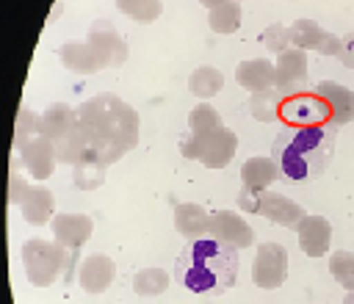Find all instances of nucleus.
<instances>
[{
	"label": "nucleus",
	"mask_w": 354,
	"mask_h": 304,
	"mask_svg": "<svg viewBox=\"0 0 354 304\" xmlns=\"http://www.w3.org/2000/svg\"><path fill=\"white\" fill-rule=\"evenodd\" d=\"M77 111V124L88 138L91 163L111 166L138 144V111L116 94H97Z\"/></svg>",
	"instance_id": "obj_1"
},
{
	"label": "nucleus",
	"mask_w": 354,
	"mask_h": 304,
	"mask_svg": "<svg viewBox=\"0 0 354 304\" xmlns=\"http://www.w3.org/2000/svg\"><path fill=\"white\" fill-rule=\"evenodd\" d=\"M335 141H337L335 124L288 127L277 135L271 146V158L279 166L282 180H293V182L318 180L332 163Z\"/></svg>",
	"instance_id": "obj_2"
},
{
	"label": "nucleus",
	"mask_w": 354,
	"mask_h": 304,
	"mask_svg": "<svg viewBox=\"0 0 354 304\" xmlns=\"http://www.w3.org/2000/svg\"><path fill=\"white\" fill-rule=\"evenodd\" d=\"M174 274L180 285H185L191 293L218 296L235 285L238 249H230L216 238L188 240V246L177 257Z\"/></svg>",
	"instance_id": "obj_3"
},
{
	"label": "nucleus",
	"mask_w": 354,
	"mask_h": 304,
	"mask_svg": "<svg viewBox=\"0 0 354 304\" xmlns=\"http://www.w3.org/2000/svg\"><path fill=\"white\" fill-rule=\"evenodd\" d=\"M22 263L25 276L36 287H50L58 276H64L66 282L72 279V254L55 240L28 238L22 243Z\"/></svg>",
	"instance_id": "obj_4"
},
{
	"label": "nucleus",
	"mask_w": 354,
	"mask_h": 304,
	"mask_svg": "<svg viewBox=\"0 0 354 304\" xmlns=\"http://www.w3.org/2000/svg\"><path fill=\"white\" fill-rule=\"evenodd\" d=\"M86 41H88V47H91V53L102 69H116L127 61V44H124L122 33L116 30V25L105 17L91 22Z\"/></svg>",
	"instance_id": "obj_5"
},
{
	"label": "nucleus",
	"mask_w": 354,
	"mask_h": 304,
	"mask_svg": "<svg viewBox=\"0 0 354 304\" xmlns=\"http://www.w3.org/2000/svg\"><path fill=\"white\" fill-rule=\"evenodd\" d=\"M277 91L285 97L310 91V64H307V50L288 47L285 53L277 55Z\"/></svg>",
	"instance_id": "obj_6"
},
{
	"label": "nucleus",
	"mask_w": 354,
	"mask_h": 304,
	"mask_svg": "<svg viewBox=\"0 0 354 304\" xmlns=\"http://www.w3.org/2000/svg\"><path fill=\"white\" fill-rule=\"evenodd\" d=\"M288 276V251L279 243H260L252 263V279L263 290H274Z\"/></svg>",
	"instance_id": "obj_7"
},
{
	"label": "nucleus",
	"mask_w": 354,
	"mask_h": 304,
	"mask_svg": "<svg viewBox=\"0 0 354 304\" xmlns=\"http://www.w3.org/2000/svg\"><path fill=\"white\" fill-rule=\"evenodd\" d=\"M279 116L290 127H307V124H329V108L315 91H301L282 99Z\"/></svg>",
	"instance_id": "obj_8"
},
{
	"label": "nucleus",
	"mask_w": 354,
	"mask_h": 304,
	"mask_svg": "<svg viewBox=\"0 0 354 304\" xmlns=\"http://www.w3.org/2000/svg\"><path fill=\"white\" fill-rule=\"evenodd\" d=\"M288 30H290V44L299 50H313L318 55H335V58L340 55V36L324 30L315 19L301 17Z\"/></svg>",
	"instance_id": "obj_9"
},
{
	"label": "nucleus",
	"mask_w": 354,
	"mask_h": 304,
	"mask_svg": "<svg viewBox=\"0 0 354 304\" xmlns=\"http://www.w3.org/2000/svg\"><path fill=\"white\" fill-rule=\"evenodd\" d=\"M50 229H53L55 243H61L72 254V263H75L77 251L83 249V243L94 232V221L88 216H83V213H61V216H53Z\"/></svg>",
	"instance_id": "obj_10"
},
{
	"label": "nucleus",
	"mask_w": 354,
	"mask_h": 304,
	"mask_svg": "<svg viewBox=\"0 0 354 304\" xmlns=\"http://www.w3.org/2000/svg\"><path fill=\"white\" fill-rule=\"evenodd\" d=\"M210 238L221 240L230 249H249L254 243V229L235 210H218L210 218Z\"/></svg>",
	"instance_id": "obj_11"
},
{
	"label": "nucleus",
	"mask_w": 354,
	"mask_h": 304,
	"mask_svg": "<svg viewBox=\"0 0 354 304\" xmlns=\"http://www.w3.org/2000/svg\"><path fill=\"white\" fill-rule=\"evenodd\" d=\"M235 83L249 91V94H257V91H271L277 88V64L268 61V58H249V61H241L235 66Z\"/></svg>",
	"instance_id": "obj_12"
},
{
	"label": "nucleus",
	"mask_w": 354,
	"mask_h": 304,
	"mask_svg": "<svg viewBox=\"0 0 354 304\" xmlns=\"http://www.w3.org/2000/svg\"><path fill=\"white\" fill-rule=\"evenodd\" d=\"M116 279V263L108 254H88L80 260L77 268V282L86 293H105L111 282Z\"/></svg>",
	"instance_id": "obj_13"
},
{
	"label": "nucleus",
	"mask_w": 354,
	"mask_h": 304,
	"mask_svg": "<svg viewBox=\"0 0 354 304\" xmlns=\"http://www.w3.org/2000/svg\"><path fill=\"white\" fill-rule=\"evenodd\" d=\"M257 216L279 224V227H299V221L307 216L301 205H296L293 199H288L285 193L277 191H260V202H257Z\"/></svg>",
	"instance_id": "obj_14"
},
{
	"label": "nucleus",
	"mask_w": 354,
	"mask_h": 304,
	"mask_svg": "<svg viewBox=\"0 0 354 304\" xmlns=\"http://www.w3.org/2000/svg\"><path fill=\"white\" fill-rule=\"evenodd\" d=\"M329 108V124L340 127V124H348L354 119V91L340 86L337 80H321L315 88H313Z\"/></svg>",
	"instance_id": "obj_15"
},
{
	"label": "nucleus",
	"mask_w": 354,
	"mask_h": 304,
	"mask_svg": "<svg viewBox=\"0 0 354 304\" xmlns=\"http://www.w3.org/2000/svg\"><path fill=\"white\" fill-rule=\"evenodd\" d=\"M19 160H22V169L33 177V180H47L58 163L55 158V146L50 138L44 135H36L30 144H25L19 149Z\"/></svg>",
	"instance_id": "obj_16"
},
{
	"label": "nucleus",
	"mask_w": 354,
	"mask_h": 304,
	"mask_svg": "<svg viewBox=\"0 0 354 304\" xmlns=\"http://www.w3.org/2000/svg\"><path fill=\"white\" fill-rule=\"evenodd\" d=\"M296 235H299V246L304 254L310 257H321L329 251V243H332V227L324 216H304L296 227Z\"/></svg>",
	"instance_id": "obj_17"
},
{
	"label": "nucleus",
	"mask_w": 354,
	"mask_h": 304,
	"mask_svg": "<svg viewBox=\"0 0 354 304\" xmlns=\"http://www.w3.org/2000/svg\"><path fill=\"white\" fill-rule=\"evenodd\" d=\"M17 207H19L22 218H25L28 224L41 227V224L53 221V213H55V196H53V191L44 188V185H28V191H25V196L19 199Z\"/></svg>",
	"instance_id": "obj_18"
},
{
	"label": "nucleus",
	"mask_w": 354,
	"mask_h": 304,
	"mask_svg": "<svg viewBox=\"0 0 354 304\" xmlns=\"http://www.w3.org/2000/svg\"><path fill=\"white\" fill-rule=\"evenodd\" d=\"M210 218L213 216L202 205H194V202L174 207V229L188 240H199V238L210 235Z\"/></svg>",
	"instance_id": "obj_19"
},
{
	"label": "nucleus",
	"mask_w": 354,
	"mask_h": 304,
	"mask_svg": "<svg viewBox=\"0 0 354 304\" xmlns=\"http://www.w3.org/2000/svg\"><path fill=\"white\" fill-rule=\"evenodd\" d=\"M75 124H77V111H72L64 102H53L50 108H44V113H39V135L50 141H58Z\"/></svg>",
	"instance_id": "obj_20"
},
{
	"label": "nucleus",
	"mask_w": 354,
	"mask_h": 304,
	"mask_svg": "<svg viewBox=\"0 0 354 304\" xmlns=\"http://www.w3.org/2000/svg\"><path fill=\"white\" fill-rule=\"evenodd\" d=\"M279 166L274 163V158H249L241 166V185L243 188H254V191H268L271 182H277Z\"/></svg>",
	"instance_id": "obj_21"
},
{
	"label": "nucleus",
	"mask_w": 354,
	"mask_h": 304,
	"mask_svg": "<svg viewBox=\"0 0 354 304\" xmlns=\"http://www.w3.org/2000/svg\"><path fill=\"white\" fill-rule=\"evenodd\" d=\"M235 149H238V135H235L232 130L221 127V130L210 133L202 163H205L207 169H224V166L235 158Z\"/></svg>",
	"instance_id": "obj_22"
},
{
	"label": "nucleus",
	"mask_w": 354,
	"mask_h": 304,
	"mask_svg": "<svg viewBox=\"0 0 354 304\" xmlns=\"http://www.w3.org/2000/svg\"><path fill=\"white\" fill-rule=\"evenodd\" d=\"M58 58L69 72H77V75H94V72L102 69L97 64L88 41H66V44H61L58 47Z\"/></svg>",
	"instance_id": "obj_23"
},
{
	"label": "nucleus",
	"mask_w": 354,
	"mask_h": 304,
	"mask_svg": "<svg viewBox=\"0 0 354 304\" xmlns=\"http://www.w3.org/2000/svg\"><path fill=\"white\" fill-rule=\"evenodd\" d=\"M55 146V158L58 163H69V166H77L88 158V138L83 133L80 124H75L69 133H64L58 141H53Z\"/></svg>",
	"instance_id": "obj_24"
},
{
	"label": "nucleus",
	"mask_w": 354,
	"mask_h": 304,
	"mask_svg": "<svg viewBox=\"0 0 354 304\" xmlns=\"http://www.w3.org/2000/svg\"><path fill=\"white\" fill-rule=\"evenodd\" d=\"M221 86H224V75H221L216 66H199V69H194L191 77H188V91H191L194 97H199V99L216 97V94L221 91Z\"/></svg>",
	"instance_id": "obj_25"
},
{
	"label": "nucleus",
	"mask_w": 354,
	"mask_h": 304,
	"mask_svg": "<svg viewBox=\"0 0 354 304\" xmlns=\"http://www.w3.org/2000/svg\"><path fill=\"white\" fill-rule=\"evenodd\" d=\"M207 25L216 33H235L241 28V3L238 0H224L221 6L207 11Z\"/></svg>",
	"instance_id": "obj_26"
},
{
	"label": "nucleus",
	"mask_w": 354,
	"mask_h": 304,
	"mask_svg": "<svg viewBox=\"0 0 354 304\" xmlns=\"http://www.w3.org/2000/svg\"><path fill=\"white\" fill-rule=\"evenodd\" d=\"M249 111L257 122H274L282 111V94L277 88L271 91H257L249 97Z\"/></svg>",
	"instance_id": "obj_27"
},
{
	"label": "nucleus",
	"mask_w": 354,
	"mask_h": 304,
	"mask_svg": "<svg viewBox=\"0 0 354 304\" xmlns=\"http://www.w3.org/2000/svg\"><path fill=\"white\" fill-rule=\"evenodd\" d=\"M169 287V274L163 268H144L133 276V290L138 296H160Z\"/></svg>",
	"instance_id": "obj_28"
},
{
	"label": "nucleus",
	"mask_w": 354,
	"mask_h": 304,
	"mask_svg": "<svg viewBox=\"0 0 354 304\" xmlns=\"http://www.w3.org/2000/svg\"><path fill=\"white\" fill-rule=\"evenodd\" d=\"M116 8L122 14H127L130 19L147 25V22H155L163 11V3L160 0H116Z\"/></svg>",
	"instance_id": "obj_29"
},
{
	"label": "nucleus",
	"mask_w": 354,
	"mask_h": 304,
	"mask_svg": "<svg viewBox=\"0 0 354 304\" xmlns=\"http://www.w3.org/2000/svg\"><path fill=\"white\" fill-rule=\"evenodd\" d=\"M221 127H224L221 116H218V111L213 105L199 102L196 108H191V113H188V130L191 133H216Z\"/></svg>",
	"instance_id": "obj_30"
},
{
	"label": "nucleus",
	"mask_w": 354,
	"mask_h": 304,
	"mask_svg": "<svg viewBox=\"0 0 354 304\" xmlns=\"http://www.w3.org/2000/svg\"><path fill=\"white\" fill-rule=\"evenodd\" d=\"M36 135H39V113L22 105L19 113H17V124H14V152H19Z\"/></svg>",
	"instance_id": "obj_31"
},
{
	"label": "nucleus",
	"mask_w": 354,
	"mask_h": 304,
	"mask_svg": "<svg viewBox=\"0 0 354 304\" xmlns=\"http://www.w3.org/2000/svg\"><path fill=\"white\" fill-rule=\"evenodd\" d=\"M329 274L337 285H343L346 290H354V254L351 251H332L329 257Z\"/></svg>",
	"instance_id": "obj_32"
},
{
	"label": "nucleus",
	"mask_w": 354,
	"mask_h": 304,
	"mask_svg": "<svg viewBox=\"0 0 354 304\" xmlns=\"http://www.w3.org/2000/svg\"><path fill=\"white\" fill-rule=\"evenodd\" d=\"M75 169V185L77 188H83V191H91V188H97L100 182H102V171H105V166H100V163H91V160H83V163H77V166H72Z\"/></svg>",
	"instance_id": "obj_33"
},
{
	"label": "nucleus",
	"mask_w": 354,
	"mask_h": 304,
	"mask_svg": "<svg viewBox=\"0 0 354 304\" xmlns=\"http://www.w3.org/2000/svg\"><path fill=\"white\" fill-rule=\"evenodd\" d=\"M260 41L266 44V50H271V53H285L288 47H290V30L285 28V25H268L263 33H260Z\"/></svg>",
	"instance_id": "obj_34"
},
{
	"label": "nucleus",
	"mask_w": 354,
	"mask_h": 304,
	"mask_svg": "<svg viewBox=\"0 0 354 304\" xmlns=\"http://www.w3.org/2000/svg\"><path fill=\"white\" fill-rule=\"evenodd\" d=\"M207 138H210V133H188V135L180 141L183 158H188V160H202V158H205Z\"/></svg>",
	"instance_id": "obj_35"
},
{
	"label": "nucleus",
	"mask_w": 354,
	"mask_h": 304,
	"mask_svg": "<svg viewBox=\"0 0 354 304\" xmlns=\"http://www.w3.org/2000/svg\"><path fill=\"white\" fill-rule=\"evenodd\" d=\"M25 191H28V182L22 180V174H19L17 163H14L11 166V174H8V202L11 205H19V199L25 196Z\"/></svg>",
	"instance_id": "obj_36"
},
{
	"label": "nucleus",
	"mask_w": 354,
	"mask_h": 304,
	"mask_svg": "<svg viewBox=\"0 0 354 304\" xmlns=\"http://www.w3.org/2000/svg\"><path fill=\"white\" fill-rule=\"evenodd\" d=\"M340 64L343 66H348V69H354V30L351 33H346L343 39H340Z\"/></svg>",
	"instance_id": "obj_37"
},
{
	"label": "nucleus",
	"mask_w": 354,
	"mask_h": 304,
	"mask_svg": "<svg viewBox=\"0 0 354 304\" xmlns=\"http://www.w3.org/2000/svg\"><path fill=\"white\" fill-rule=\"evenodd\" d=\"M221 3H224V0H199V6H205L207 11H210V8H216V6H221Z\"/></svg>",
	"instance_id": "obj_38"
},
{
	"label": "nucleus",
	"mask_w": 354,
	"mask_h": 304,
	"mask_svg": "<svg viewBox=\"0 0 354 304\" xmlns=\"http://www.w3.org/2000/svg\"><path fill=\"white\" fill-rule=\"evenodd\" d=\"M343 304H354V290H346V298H343Z\"/></svg>",
	"instance_id": "obj_39"
},
{
	"label": "nucleus",
	"mask_w": 354,
	"mask_h": 304,
	"mask_svg": "<svg viewBox=\"0 0 354 304\" xmlns=\"http://www.w3.org/2000/svg\"><path fill=\"white\" fill-rule=\"evenodd\" d=\"M238 3H243V0H238Z\"/></svg>",
	"instance_id": "obj_40"
}]
</instances>
